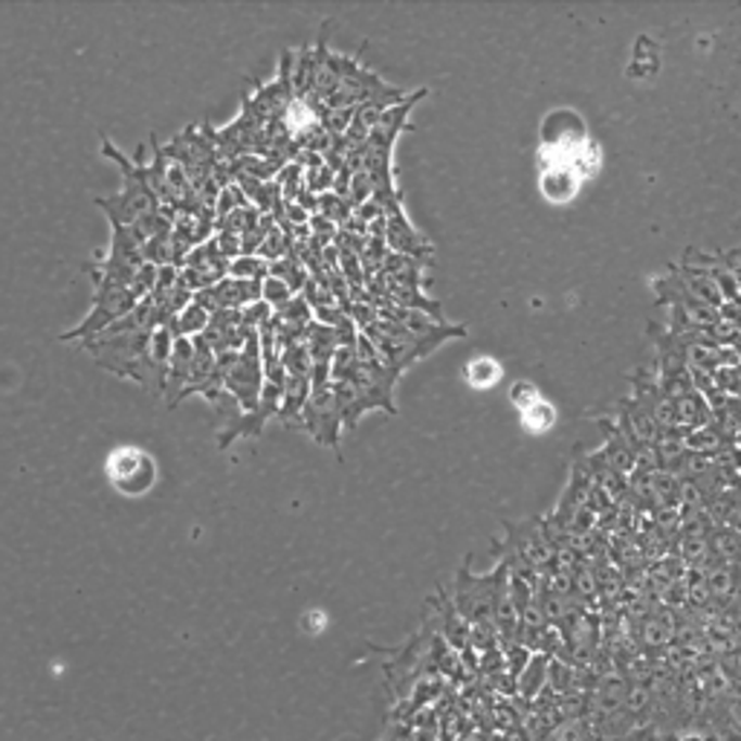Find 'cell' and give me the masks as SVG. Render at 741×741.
I'll return each mask as SVG.
<instances>
[{"label":"cell","mask_w":741,"mask_h":741,"mask_svg":"<svg viewBox=\"0 0 741 741\" xmlns=\"http://www.w3.org/2000/svg\"><path fill=\"white\" fill-rule=\"evenodd\" d=\"M151 336L154 331H102L81 345L102 371L140 383L145 392L159 397L166 394V376L151 359Z\"/></svg>","instance_id":"cell-1"},{"label":"cell","mask_w":741,"mask_h":741,"mask_svg":"<svg viewBox=\"0 0 741 741\" xmlns=\"http://www.w3.org/2000/svg\"><path fill=\"white\" fill-rule=\"evenodd\" d=\"M102 154L107 159H114L119 171H123V189L114 194V197H97V206L107 215L111 223H119V227H133L142 215L159 209L163 203L151 189L149 168L145 163H133L131 157H125V151H119L114 145V140L102 142Z\"/></svg>","instance_id":"cell-2"},{"label":"cell","mask_w":741,"mask_h":741,"mask_svg":"<svg viewBox=\"0 0 741 741\" xmlns=\"http://www.w3.org/2000/svg\"><path fill=\"white\" fill-rule=\"evenodd\" d=\"M510 576V565L504 559L498 562L489 574L475 576L470 571V559L458 567V585H455V609L461 611V617L470 623L472 628H496V597L498 588Z\"/></svg>","instance_id":"cell-3"},{"label":"cell","mask_w":741,"mask_h":741,"mask_svg":"<svg viewBox=\"0 0 741 741\" xmlns=\"http://www.w3.org/2000/svg\"><path fill=\"white\" fill-rule=\"evenodd\" d=\"M218 366H220V371H223V380H227V392L235 397L241 411L250 414V411L258 409V400H261V388H264L261 336L253 333L241 350L220 354Z\"/></svg>","instance_id":"cell-4"},{"label":"cell","mask_w":741,"mask_h":741,"mask_svg":"<svg viewBox=\"0 0 741 741\" xmlns=\"http://www.w3.org/2000/svg\"><path fill=\"white\" fill-rule=\"evenodd\" d=\"M281 362L288 371V385H284L279 423L290 429H302V411H305L310 392H314V359H310L305 342H296V345L281 350Z\"/></svg>","instance_id":"cell-5"},{"label":"cell","mask_w":741,"mask_h":741,"mask_svg":"<svg viewBox=\"0 0 741 741\" xmlns=\"http://www.w3.org/2000/svg\"><path fill=\"white\" fill-rule=\"evenodd\" d=\"M105 472L107 481L123 496H145L159 478L157 461L145 449H137V446H119V449H114V452L107 455Z\"/></svg>","instance_id":"cell-6"},{"label":"cell","mask_w":741,"mask_h":741,"mask_svg":"<svg viewBox=\"0 0 741 741\" xmlns=\"http://www.w3.org/2000/svg\"><path fill=\"white\" fill-rule=\"evenodd\" d=\"M342 426L345 423H342L340 406H336V397H333V383L316 385L305 411H302V432H307L319 446H331V449L340 452Z\"/></svg>","instance_id":"cell-7"},{"label":"cell","mask_w":741,"mask_h":741,"mask_svg":"<svg viewBox=\"0 0 741 741\" xmlns=\"http://www.w3.org/2000/svg\"><path fill=\"white\" fill-rule=\"evenodd\" d=\"M264 298V281H246V279H223L215 288L203 290L194 296V302L209 310L212 316L220 310H246L255 302Z\"/></svg>","instance_id":"cell-8"},{"label":"cell","mask_w":741,"mask_h":741,"mask_svg":"<svg viewBox=\"0 0 741 741\" xmlns=\"http://www.w3.org/2000/svg\"><path fill=\"white\" fill-rule=\"evenodd\" d=\"M385 241H388V250L397 255H406V258H414V261H432V244H429L426 238L420 235V232H414V227L409 223V218H406V212H403V206L397 212H392V215H385Z\"/></svg>","instance_id":"cell-9"},{"label":"cell","mask_w":741,"mask_h":741,"mask_svg":"<svg viewBox=\"0 0 741 741\" xmlns=\"http://www.w3.org/2000/svg\"><path fill=\"white\" fill-rule=\"evenodd\" d=\"M258 331H250L244 324V310H220V314L212 316L209 328H206V340L215 348V354H229V350H241L246 345V340Z\"/></svg>","instance_id":"cell-10"},{"label":"cell","mask_w":741,"mask_h":741,"mask_svg":"<svg viewBox=\"0 0 741 741\" xmlns=\"http://www.w3.org/2000/svg\"><path fill=\"white\" fill-rule=\"evenodd\" d=\"M426 93H429L426 88H420V90H414V93H409V97L403 99L400 105L388 107V111L380 116V123L374 125L371 137H368V145H371V149L394 151V142H397V137H400L403 131H409L411 107L418 105L420 99L426 97Z\"/></svg>","instance_id":"cell-11"},{"label":"cell","mask_w":741,"mask_h":741,"mask_svg":"<svg viewBox=\"0 0 741 741\" xmlns=\"http://www.w3.org/2000/svg\"><path fill=\"white\" fill-rule=\"evenodd\" d=\"M229 264L232 261H229L227 255H223V250H220L218 238H212V241H206V244H201L197 250L189 253L183 267L201 272L203 279L209 281V288H215L218 281L229 279Z\"/></svg>","instance_id":"cell-12"},{"label":"cell","mask_w":741,"mask_h":741,"mask_svg":"<svg viewBox=\"0 0 741 741\" xmlns=\"http://www.w3.org/2000/svg\"><path fill=\"white\" fill-rule=\"evenodd\" d=\"M675 420H678V429L689 432V429H701L713 423V406L706 400L704 394L689 392L683 397H675Z\"/></svg>","instance_id":"cell-13"},{"label":"cell","mask_w":741,"mask_h":741,"mask_svg":"<svg viewBox=\"0 0 741 741\" xmlns=\"http://www.w3.org/2000/svg\"><path fill=\"white\" fill-rule=\"evenodd\" d=\"M548 675H550V657L545 652H536L531 657V663L524 666V672L515 680V692L527 701H539V695L548 687Z\"/></svg>","instance_id":"cell-14"},{"label":"cell","mask_w":741,"mask_h":741,"mask_svg":"<svg viewBox=\"0 0 741 741\" xmlns=\"http://www.w3.org/2000/svg\"><path fill=\"white\" fill-rule=\"evenodd\" d=\"M212 322V314L209 310H203L197 302H192V305L186 307L183 314L177 316L175 322H171V328H175V336L177 340H194V336H203L206 333V328H209Z\"/></svg>","instance_id":"cell-15"},{"label":"cell","mask_w":741,"mask_h":741,"mask_svg":"<svg viewBox=\"0 0 741 741\" xmlns=\"http://www.w3.org/2000/svg\"><path fill=\"white\" fill-rule=\"evenodd\" d=\"M270 276H276V279H281L284 284H288L296 296H302V290H305V284L310 281V272H307V267L298 258H293V255H288V258H281V261L272 264Z\"/></svg>","instance_id":"cell-16"},{"label":"cell","mask_w":741,"mask_h":741,"mask_svg":"<svg viewBox=\"0 0 741 741\" xmlns=\"http://www.w3.org/2000/svg\"><path fill=\"white\" fill-rule=\"evenodd\" d=\"M272 264L261 255H241L229 264V279H246V281H267L270 279Z\"/></svg>","instance_id":"cell-17"},{"label":"cell","mask_w":741,"mask_h":741,"mask_svg":"<svg viewBox=\"0 0 741 741\" xmlns=\"http://www.w3.org/2000/svg\"><path fill=\"white\" fill-rule=\"evenodd\" d=\"M463 376H467V383H470L472 388H493V385L501 380V366H498L496 359L478 357L467 366Z\"/></svg>","instance_id":"cell-18"},{"label":"cell","mask_w":741,"mask_h":741,"mask_svg":"<svg viewBox=\"0 0 741 741\" xmlns=\"http://www.w3.org/2000/svg\"><path fill=\"white\" fill-rule=\"evenodd\" d=\"M522 426L533 432V435H545V432L557 426V409L548 400L533 403L531 409L522 411Z\"/></svg>","instance_id":"cell-19"},{"label":"cell","mask_w":741,"mask_h":741,"mask_svg":"<svg viewBox=\"0 0 741 741\" xmlns=\"http://www.w3.org/2000/svg\"><path fill=\"white\" fill-rule=\"evenodd\" d=\"M316 215H322V218H328L331 223H336V227L342 229L348 227V220L354 218V206L336 192H328L319 194V212H316Z\"/></svg>","instance_id":"cell-20"},{"label":"cell","mask_w":741,"mask_h":741,"mask_svg":"<svg viewBox=\"0 0 741 741\" xmlns=\"http://www.w3.org/2000/svg\"><path fill=\"white\" fill-rule=\"evenodd\" d=\"M244 206H253V203H250V197H246V192L241 189V186L232 183L218 194V203H215V215H218V220H223V218H229L232 212L244 209Z\"/></svg>","instance_id":"cell-21"},{"label":"cell","mask_w":741,"mask_h":741,"mask_svg":"<svg viewBox=\"0 0 741 741\" xmlns=\"http://www.w3.org/2000/svg\"><path fill=\"white\" fill-rule=\"evenodd\" d=\"M296 298V293L284 284L281 279H276V276H270V279L264 281V298L261 302H267V305L272 307V310H281L284 305H290Z\"/></svg>","instance_id":"cell-22"},{"label":"cell","mask_w":741,"mask_h":741,"mask_svg":"<svg viewBox=\"0 0 741 741\" xmlns=\"http://www.w3.org/2000/svg\"><path fill=\"white\" fill-rule=\"evenodd\" d=\"M539 400H541L539 388H536L533 383H527V380H519V383L513 385V392H510V403L519 409V414H522L524 409H531L533 403H539Z\"/></svg>","instance_id":"cell-23"},{"label":"cell","mask_w":741,"mask_h":741,"mask_svg":"<svg viewBox=\"0 0 741 741\" xmlns=\"http://www.w3.org/2000/svg\"><path fill=\"white\" fill-rule=\"evenodd\" d=\"M649 704H652V692H649V687H628L626 689V704H623V710H626L628 715H640L649 710Z\"/></svg>","instance_id":"cell-24"},{"label":"cell","mask_w":741,"mask_h":741,"mask_svg":"<svg viewBox=\"0 0 741 741\" xmlns=\"http://www.w3.org/2000/svg\"><path fill=\"white\" fill-rule=\"evenodd\" d=\"M724 718H727L730 724H736V727L741 730V695L727 701V706H724Z\"/></svg>","instance_id":"cell-25"}]
</instances>
